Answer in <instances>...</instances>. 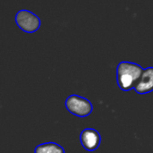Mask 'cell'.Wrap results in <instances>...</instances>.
Wrapping results in <instances>:
<instances>
[{
  "label": "cell",
  "instance_id": "obj_2",
  "mask_svg": "<svg viewBox=\"0 0 153 153\" xmlns=\"http://www.w3.org/2000/svg\"><path fill=\"white\" fill-rule=\"evenodd\" d=\"M65 108L68 112L79 117H86L91 115L92 111L91 102L76 94H72L67 97L65 100Z\"/></svg>",
  "mask_w": 153,
  "mask_h": 153
},
{
  "label": "cell",
  "instance_id": "obj_5",
  "mask_svg": "<svg viewBox=\"0 0 153 153\" xmlns=\"http://www.w3.org/2000/svg\"><path fill=\"white\" fill-rule=\"evenodd\" d=\"M134 90L138 94H148L153 91V67L150 66L143 70Z\"/></svg>",
  "mask_w": 153,
  "mask_h": 153
},
{
  "label": "cell",
  "instance_id": "obj_1",
  "mask_svg": "<svg viewBox=\"0 0 153 153\" xmlns=\"http://www.w3.org/2000/svg\"><path fill=\"white\" fill-rule=\"evenodd\" d=\"M143 70L138 64L128 61L120 62L117 67V82L118 87L124 91L133 90Z\"/></svg>",
  "mask_w": 153,
  "mask_h": 153
},
{
  "label": "cell",
  "instance_id": "obj_3",
  "mask_svg": "<svg viewBox=\"0 0 153 153\" xmlns=\"http://www.w3.org/2000/svg\"><path fill=\"white\" fill-rule=\"evenodd\" d=\"M16 25L26 33H33L40 27V19L32 12L25 9L18 11L15 14Z\"/></svg>",
  "mask_w": 153,
  "mask_h": 153
},
{
  "label": "cell",
  "instance_id": "obj_4",
  "mask_svg": "<svg viewBox=\"0 0 153 153\" xmlns=\"http://www.w3.org/2000/svg\"><path fill=\"white\" fill-rule=\"evenodd\" d=\"M80 142L86 151L94 152L99 148L101 137L97 130L93 128H86L83 129L80 134Z\"/></svg>",
  "mask_w": 153,
  "mask_h": 153
},
{
  "label": "cell",
  "instance_id": "obj_6",
  "mask_svg": "<svg viewBox=\"0 0 153 153\" xmlns=\"http://www.w3.org/2000/svg\"><path fill=\"white\" fill-rule=\"evenodd\" d=\"M34 153H65V150L56 143H45L38 145L34 149Z\"/></svg>",
  "mask_w": 153,
  "mask_h": 153
}]
</instances>
